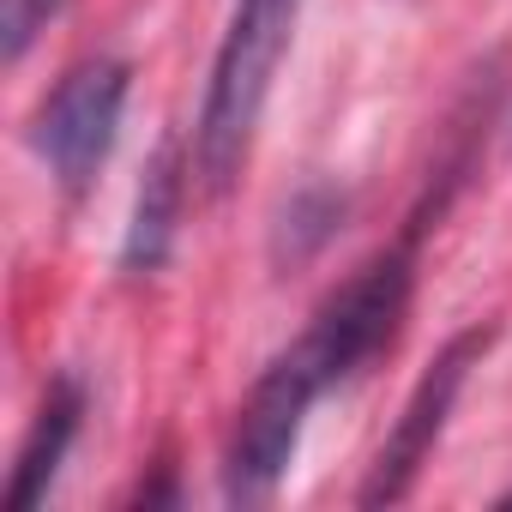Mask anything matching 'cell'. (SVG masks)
Returning a JSON list of instances; mask_svg holds the SVG:
<instances>
[{"label": "cell", "instance_id": "obj_3", "mask_svg": "<svg viewBox=\"0 0 512 512\" xmlns=\"http://www.w3.org/2000/svg\"><path fill=\"white\" fill-rule=\"evenodd\" d=\"M127 91H133V67L115 55H91V61L67 67L55 79V91L43 97V109L31 121V145L67 199L91 193V181L103 175L121 115H127Z\"/></svg>", "mask_w": 512, "mask_h": 512}, {"label": "cell", "instance_id": "obj_7", "mask_svg": "<svg viewBox=\"0 0 512 512\" xmlns=\"http://www.w3.org/2000/svg\"><path fill=\"white\" fill-rule=\"evenodd\" d=\"M338 217H344V199H332V193H320V187L302 193V199L284 211V235H296V241H290V260H308V253L332 235Z\"/></svg>", "mask_w": 512, "mask_h": 512}, {"label": "cell", "instance_id": "obj_8", "mask_svg": "<svg viewBox=\"0 0 512 512\" xmlns=\"http://www.w3.org/2000/svg\"><path fill=\"white\" fill-rule=\"evenodd\" d=\"M67 0H7L0 31H7V61H25V49L49 31V19H61Z\"/></svg>", "mask_w": 512, "mask_h": 512}, {"label": "cell", "instance_id": "obj_6", "mask_svg": "<svg viewBox=\"0 0 512 512\" xmlns=\"http://www.w3.org/2000/svg\"><path fill=\"white\" fill-rule=\"evenodd\" d=\"M187 175H193V151L181 157L175 139L157 145V157L145 163V181H139V199H133V223H127V241H121V266L133 278H151L175 253L181 211H187Z\"/></svg>", "mask_w": 512, "mask_h": 512}, {"label": "cell", "instance_id": "obj_1", "mask_svg": "<svg viewBox=\"0 0 512 512\" xmlns=\"http://www.w3.org/2000/svg\"><path fill=\"white\" fill-rule=\"evenodd\" d=\"M428 217L416 211L410 229L380 247L368 266H356L308 320V332L266 362V374L247 386L229 440H223V494L235 506H260L278 494V482L296 464L302 428L314 416V404L344 386L350 374H362L380 350H392L404 314H410V290H416V241H422Z\"/></svg>", "mask_w": 512, "mask_h": 512}, {"label": "cell", "instance_id": "obj_5", "mask_svg": "<svg viewBox=\"0 0 512 512\" xmlns=\"http://www.w3.org/2000/svg\"><path fill=\"white\" fill-rule=\"evenodd\" d=\"M85 404L91 398H85V380L79 374H55L49 380V392L37 404V422H31V434L19 446L13 482H7V506L13 512H31V506L49 500V488H55V476H61V464H67L79 428H85Z\"/></svg>", "mask_w": 512, "mask_h": 512}, {"label": "cell", "instance_id": "obj_2", "mask_svg": "<svg viewBox=\"0 0 512 512\" xmlns=\"http://www.w3.org/2000/svg\"><path fill=\"white\" fill-rule=\"evenodd\" d=\"M296 19L302 0H235L223 43L211 55V79H205V103L193 121V175L211 199H223L253 151L260 115L272 103V79L296 43Z\"/></svg>", "mask_w": 512, "mask_h": 512}, {"label": "cell", "instance_id": "obj_9", "mask_svg": "<svg viewBox=\"0 0 512 512\" xmlns=\"http://www.w3.org/2000/svg\"><path fill=\"white\" fill-rule=\"evenodd\" d=\"M500 506H512V494H500Z\"/></svg>", "mask_w": 512, "mask_h": 512}, {"label": "cell", "instance_id": "obj_4", "mask_svg": "<svg viewBox=\"0 0 512 512\" xmlns=\"http://www.w3.org/2000/svg\"><path fill=\"white\" fill-rule=\"evenodd\" d=\"M488 344H494V326H464V332H452V338L440 344V356L422 368V380L410 386V398H404L392 434H386L380 452H374V470H368V482H362V494H356L362 506H398V500H410V488H416V476L428 470V458H434V446H440V434H446V422H452V404H458V392L470 386V374L482 368Z\"/></svg>", "mask_w": 512, "mask_h": 512}]
</instances>
